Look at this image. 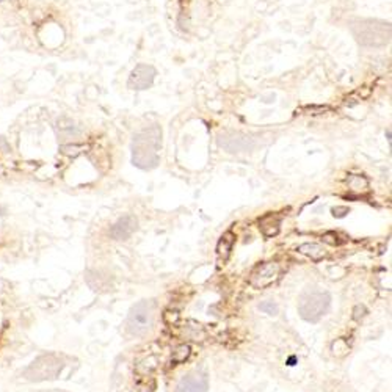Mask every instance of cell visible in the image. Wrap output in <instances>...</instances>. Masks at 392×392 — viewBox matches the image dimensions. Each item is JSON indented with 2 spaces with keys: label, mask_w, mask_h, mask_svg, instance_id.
I'll use <instances>...</instances> for the list:
<instances>
[{
  "label": "cell",
  "mask_w": 392,
  "mask_h": 392,
  "mask_svg": "<svg viewBox=\"0 0 392 392\" xmlns=\"http://www.w3.org/2000/svg\"><path fill=\"white\" fill-rule=\"evenodd\" d=\"M234 243H235V235H234L232 232L223 234V237L220 239V242H218V245H217V256H218V259H220L223 263L229 259Z\"/></svg>",
  "instance_id": "9"
},
{
  "label": "cell",
  "mask_w": 392,
  "mask_h": 392,
  "mask_svg": "<svg viewBox=\"0 0 392 392\" xmlns=\"http://www.w3.org/2000/svg\"><path fill=\"white\" fill-rule=\"evenodd\" d=\"M332 351H334V355H339V356H342L345 351H348V347L345 344V340L344 339L336 340L334 344H332Z\"/></svg>",
  "instance_id": "16"
},
{
  "label": "cell",
  "mask_w": 392,
  "mask_h": 392,
  "mask_svg": "<svg viewBox=\"0 0 392 392\" xmlns=\"http://www.w3.org/2000/svg\"><path fill=\"white\" fill-rule=\"evenodd\" d=\"M209 388L207 377L201 372H193V374L185 375L181 381L176 392H205Z\"/></svg>",
  "instance_id": "7"
},
{
  "label": "cell",
  "mask_w": 392,
  "mask_h": 392,
  "mask_svg": "<svg viewBox=\"0 0 392 392\" xmlns=\"http://www.w3.org/2000/svg\"><path fill=\"white\" fill-rule=\"evenodd\" d=\"M181 316L178 311H165L163 314V320L168 323V325H176V323L179 322Z\"/></svg>",
  "instance_id": "15"
},
{
  "label": "cell",
  "mask_w": 392,
  "mask_h": 392,
  "mask_svg": "<svg viewBox=\"0 0 392 392\" xmlns=\"http://www.w3.org/2000/svg\"><path fill=\"white\" fill-rule=\"evenodd\" d=\"M348 207H334L332 209V215L337 218H342V217H345V213H348Z\"/></svg>",
  "instance_id": "19"
},
{
  "label": "cell",
  "mask_w": 392,
  "mask_h": 392,
  "mask_svg": "<svg viewBox=\"0 0 392 392\" xmlns=\"http://www.w3.org/2000/svg\"><path fill=\"white\" fill-rule=\"evenodd\" d=\"M279 226H281V221L278 217H274V215H267V217H263L261 220V231L265 237L276 235L279 232Z\"/></svg>",
  "instance_id": "11"
},
{
  "label": "cell",
  "mask_w": 392,
  "mask_h": 392,
  "mask_svg": "<svg viewBox=\"0 0 392 392\" xmlns=\"http://www.w3.org/2000/svg\"><path fill=\"white\" fill-rule=\"evenodd\" d=\"M348 187L351 192L355 193H364L369 187V182L364 176H359V174H353L351 178L348 179Z\"/></svg>",
  "instance_id": "12"
},
{
  "label": "cell",
  "mask_w": 392,
  "mask_h": 392,
  "mask_svg": "<svg viewBox=\"0 0 392 392\" xmlns=\"http://www.w3.org/2000/svg\"><path fill=\"white\" fill-rule=\"evenodd\" d=\"M331 305V297L327 292L312 290L303 293L298 303V314L303 320L309 323H317L328 312Z\"/></svg>",
  "instance_id": "2"
},
{
  "label": "cell",
  "mask_w": 392,
  "mask_h": 392,
  "mask_svg": "<svg viewBox=\"0 0 392 392\" xmlns=\"http://www.w3.org/2000/svg\"><path fill=\"white\" fill-rule=\"evenodd\" d=\"M62 369H63L62 359H58L54 355H46V356H39L32 362L30 367L25 370V377L32 381L52 380L58 377Z\"/></svg>",
  "instance_id": "4"
},
{
  "label": "cell",
  "mask_w": 392,
  "mask_h": 392,
  "mask_svg": "<svg viewBox=\"0 0 392 392\" xmlns=\"http://www.w3.org/2000/svg\"><path fill=\"white\" fill-rule=\"evenodd\" d=\"M0 215H5V209L3 207H0Z\"/></svg>",
  "instance_id": "20"
},
{
  "label": "cell",
  "mask_w": 392,
  "mask_h": 392,
  "mask_svg": "<svg viewBox=\"0 0 392 392\" xmlns=\"http://www.w3.org/2000/svg\"><path fill=\"white\" fill-rule=\"evenodd\" d=\"M155 305L151 300H143L133 305L127 316L126 328L132 336H144L154 323Z\"/></svg>",
  "instance_id": "3"
},
{
  "label": "cell",
  "mask_w": 392,
  "mask_h": 392,
  "mask_svg": "<svg viewBox=\"0 0 392 392\" xmlns=\"http://www.w3.org/2000/svg\"><path fill=\"white\" fill-rule=\"evenodd\" d=\"M367 314V309H366V306H362V305H358L355 309H353V319L355 320H361L362 317H364Z\"/></svg>",
  "instance_id": "17"
},
{
  "label": "cell",
  "mask_w": 392,
  "mask_h": 392,
  "mask_svg": "<svg viewBox=\"0 0 392 392\" xmlns=\"http://www.w3.org/2000/svg\"><path fill=\"white\" fill-rule=\"evenodd\" d=\"M162 146V129L151 126L133 136L132 141V163L140 170H152L159 163V152Z\"/></svg>",
  "instance_id": "1"
},
{
  "label": "cell",
  "mask_w": 392,
  "mask_h": 392,
  "mask_svg": "<svg viewBox=\"0 0 392 392\" xmlns=\"http://www.w3.org/2000/svg\"><path fill=\"white\" fill-rule=\"evenodd\" d=\"M136 228H138L136 218L132 217V215H126V217L120 218L113 224L110 229V235L115 240H127L136 231Z\"/></svg>",
  "instance_id": "8"
},
{
  "label": "cell",
  "mask_w": 392,
  "mask_h": 392,
  "mask_svg": "<svg viewBox=\"0 0 392 392\" xmlns=\"http://www.w3.org/2000/svg\"><path fill=\"white\" fill-rule=\"evenodd\" d=\"M279 271H281L279 263L265 262L251 273L250 284L254 289H265L278 279Z\"/></svg>",
  "instance_id": "6"
},
{
  "label": "cell",
  "mask_w": 392,
  "mask_h": 392,
  "mask_svg": "<svg viewBox=\"0 0 392 392\" xmlns=\"http://www.w3.org/2000/svg\"><path fill=\"white\" fill-rule=\"evenodd\" d=\"M190 356V347L189 345H179L176 348V351L173 353L171 362L173 364H181V362H185Z\"/></svg>",
  "instance_id": "13"
},
{
  "label": "cell",
  "mask_w": 392,
  "mask_h": 392,
  "mask_svg": "<svg viewBox=\"0 0 392 392\" xmlns=\"http://www.w3.org/2000/svg\"><path fill=\"white\" fill-rule=\"evenodd\" d=\"M155 67L151 66V65H146V63H140L136 65L131 75H129V80H127V86L131 88V90H135V91H144L148 90V88L152 86L154 83V78H155Z\"/></svg>",
  "instance_id": "5"
},
{
  "label": "cell",
  "mask_w": 392,
  "mask_h": 392,
  "mask_svg": "<svg viewBox=\"0 0 392 392\" xmlns=\"http://www.w3.org/2000/svg\"><path fill=\"white\" fill-rule=\"evenodd\" d=\"M259 309L262 311V312H265V314H268V316H276L278 314V305L274 301H271V300H268V301H263V303H261L259 305Z\"/></svg>",
  "instance_id": "14"
},
{
  "label": "cell",
  "mask_w": 392,
  "mask_h": 392,
  "mask_svg": "<svg viewBox=\"0 0 392 392\" xmlns=\"http://www.w3.org/2000/svg\"><path fill=\"white\" fill-rule=\"evenodd\" d=\"M78 149H85V148H83V146H75V144L74 146H63V148H62V151L66 155H77L78 152H80Z\"/></svg>",
  "instance_id": "18"
},
{
  "label": "cell",
  "mask_w": 392,
  "mask_h": 392,
  "mask_svg": "<svg viewBox=\"0 0 392 392\" xmlns=\"http://www.w3.org/2000/svg\"><path fill=\"white\" fill-rule=\"evenodd\" d=\"M298 251L301 254H305V256L311 258L312 261H320L327 256L325 250L322 248V245L319 243H312V242H308V243H303L298 247Z\"/></svg>",
  "instance_id": "10"
}]
</instances>
